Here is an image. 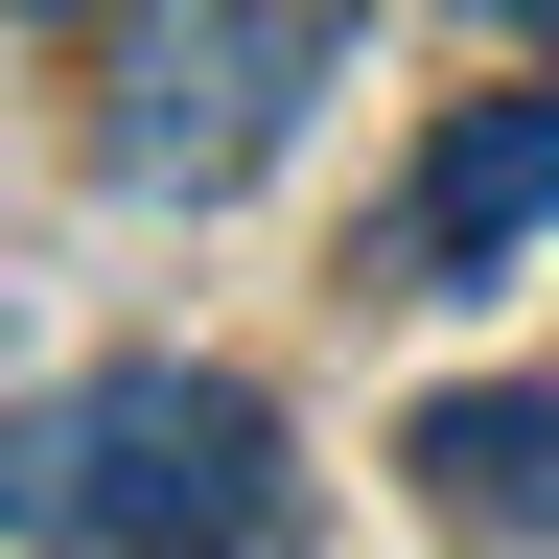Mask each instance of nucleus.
<instances>
[{
    "label": "nucleus",
    "instance_id": "nucleus-1",
    "mask_svg": "<svg viewBox=\"0 0 559 559\" xmlns=\"http://www.w3.org/2000/svg\"><path fill=\"white\" fill-rule=\"evenodd\" d=\"M0 536H70V559H304V443H280L257 373L117 349V373L0 419Z\"/></svg>",
    "mask_w": 559,
    "mask_h": 559
},
{
    "label": "nucleus",
    "instance_id": "nucleus-2",
    "mask_svg": "<svg viewBox=\"0 0 559 559\" xmlns=\"http://www.w3.org/2000/svg\"><path fill=\"white\" fill-rule=\"evenodd\" d=\"M373 0H140V47H117V187L140 210H234L280 140L326 117V70Z\"/></svg>",
    "mask_w": 559,
    "mask_h": 559
},
{
    "label": "nucleus",
    "instance_id": "nucleus-3",
    "mask_svg": "<svg viewBox=\"0 0 559 559\" xmlns=\"http://www.w3.org/2000/svg\"><path fill=\"white\" fill-rule=\"evenodd\" d=\"M536 234H559V94H466L443 140H419V210H396V257L466 304V280H513Z\"/></svg>",
    "mask_w": 559,
    "mask_h": 559
},
{
    "label": "nucleus",
    "instance_id": "nucleus-4",
    "mask_svg": "<svg viewBox=\"0 0 559 559\" xmlns=\"http://www.w3.org/2000/svg\"><path fill=\"white\" fill-rule=\"evenodd\" d=\"M396 466H419V513H443V536H559V373H466V396H419Z\"/></svg>",
    "mask_w": 559,
    "mask_h": 559
},
{
    "label": "nucleus",
    "instance_id": "nucleus-5",
    "mask_svg": "<svg viewBox=\"0 0 559 559\" xmlns=\"http://www.w3.org/2000/svg\"><path fill=\"white\" fill-rule=\"evenodd\" d=\"M489 24H513V47H559V0H489Z\"/></svg>",
    "mask_w": 559,
    "mask_h": 559
}]
</instances>
